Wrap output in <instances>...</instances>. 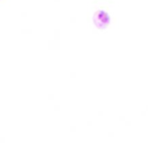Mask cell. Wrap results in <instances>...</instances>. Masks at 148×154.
Wrapping results in <instances>:
<instances>
[]
</instances>
